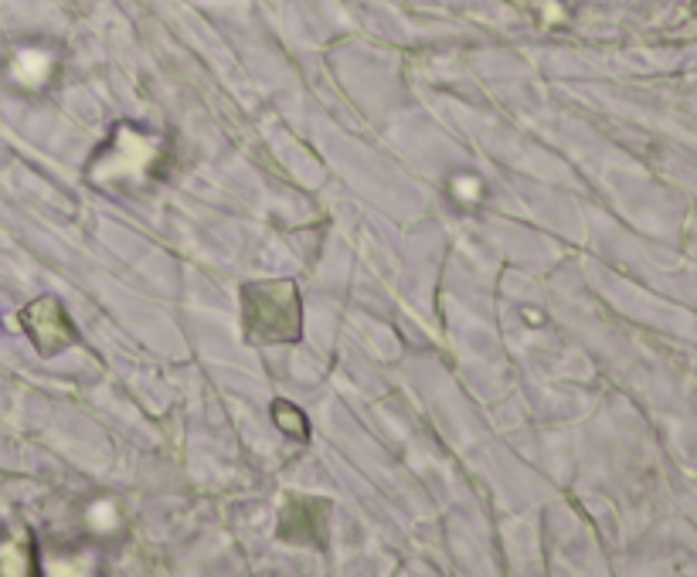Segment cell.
Wrapping results in <instances>:
<instances>
[{"label": "cell", "instance_id": "obj_1", "mask_svg": "<svg viewBox=\"0 0 697 577\" xmlns=\"http://www.w3.org/2000/svg\"><path fill=\"white\" fill-rule=\"evenodd\" d=\"M246 303L269 309V323H263V330L255 333V340L282 343V340H296V336H299V319L276 316V313H290V309H299V299H296V286H290V282H279V286H248L246 288Z\"/></svg>", "mask_w": 697, "mask_h": 577}]
</instances>
